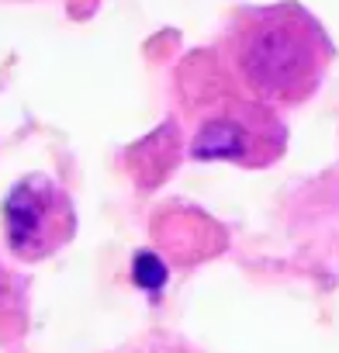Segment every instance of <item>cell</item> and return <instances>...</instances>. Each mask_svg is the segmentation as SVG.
<instances>
[{"instance_id":"1","label":"cell","mask_w":339,"mask_h":353,"mask_svg":"<svg viewBox=\"0 0 339 353\" xmlns=\"http://www.w3.org/2000/svg\"><path fill=\"white\" fill-rule=\"evenodd\" d=\"M222 52L236 83L270 108L305 104L332 63L325 28L301 4L236 11L225 28Z\"/></svg>"},{"instance_id":"2","label":"cell","mask_w":339,"mask_h":353,"mask_svg":"<svg viewBox=\"0 0 339 353\" xmlns=\"http://www.w3.org/2000/svg\"><path fill=\"white\" fill-rule=\"evenodd\" d=\"M287 145V128L256 97H222L205 104L191 156L201 163H236V166H270Z\"/></svg>"},{"instance_id":"3","label":"cell","mask_w":339,"mask_h":353,"mask_svg":"<svg viewBox=\"0 0 339 353\" xmlns=\"http://www.w3.org/2000/svg\"><path fill=\"white\" fill-rule=\"evenodd\" d=\"M0 215H4L8 250L25 263H39L59 253L76 236V205L49 173L21 176L8 191Z\"/></svg>"}]
</instances>
